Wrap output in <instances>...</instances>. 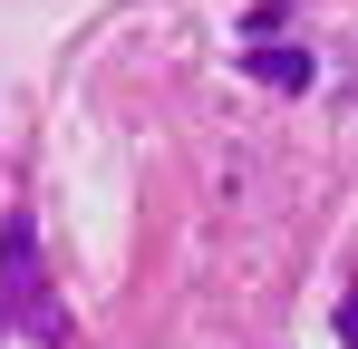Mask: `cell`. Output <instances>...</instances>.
I'll use <instances>...</instances> for the list:
<instances>
[{
  "instance_id": "1",
  "label": "cell",
  "mask_w": 358,
  "mask_h": 349,
  "mask_svg": "<svg viewBox=\"0 0 358 349\" xmlns=\"http://www.w3.org/2000/svg\"><path fill=\"white\" fill-rule=\"evenodd\" d=\"M0 310H20L39 340H59V310H49V282H39V224L29 214H10V233H0Z\"/></svg>"
},
{
  "instance_id": "2",
  "label": "cell",
  "mask_w": 358,
  "mask_h": 349,
  "mask_svg": "<svg viewBox=\"0 0 358 349\" xmlns=\"http://www.w3.org/2000/svg\"><path fill=\"white\" fill-rule=\"evenodd\" d=\"M262 78H271V88H300V78H310V58H291V49H271V58H262Z\"/></svg>"
}]
</instances>
